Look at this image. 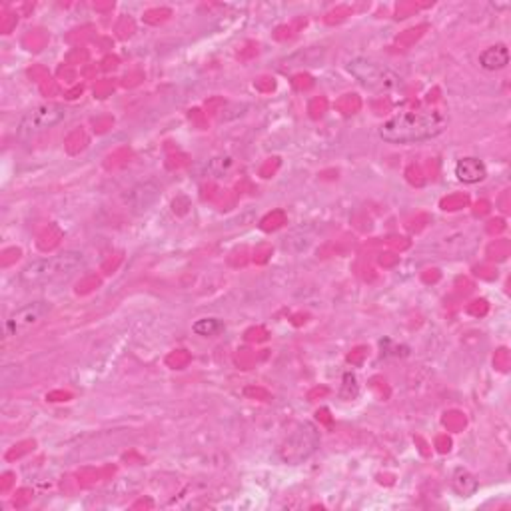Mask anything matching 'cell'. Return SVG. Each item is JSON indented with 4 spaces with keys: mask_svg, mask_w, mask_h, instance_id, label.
I'll return each instance as SVG.
<instances>
[{
    "mask_svg": "<svg viewBox=\"0 0 511 511\" xmlns=\"http://www.w3.org/2000/svg\"><path fill=\"white\" fill-rule=\"evenodd\" d=\"M447 116L440 111L401 112L388 118L378 128V134L388 144H414L432 140L447 128Z\"/></svg>",
    "mask_w": 511,
    "mask_h": 511,
    "instance_id": "cell-1",
    "label": "cell"
},
{
    "mask_svg": "<svg viewBox=\"0 0 511 511\" xmlns=\"http://www.w3.org/2000/svg\"><path fill=\"white\" fill-rule=\"evenodd\" d=\"M86 266V256L85 252L78 250H67L54 256H47V258L32 260L26 264L21 270V280L22 286H44L52 284V282L67 280L70 276H75L76 272Z\"/></svg>",
    "mask_w": 511,
    "mask_h": 511,
    "instance_id": "cell-2",
    "label": "cell"
},
{
    "mask_svg": "<svg viewBox=\"0 0 511 511\" xmlns=\"http://www.w3.org/2000/svg\"><path fill=\"white\" fill-rule=\"evenodd\" d=\"M319 447V432L312 422L298 424L280 445V460L290 465H298L314 455Z\"/></svg>",
    "mask_w": 511,
    "mask_h": 511,
    "instance_id": "cell-3",
    "label": "cell"
},
{
    "mask_svg": "<svg viewBox=\"0 0 511 511\" xmlns=\"http://www.w3.org/2000/svg\"><path fill=\"white\" fill-rule=\"evenodd\" d=\"M348 72L360 85L372 90H391L399 86V76L394 70H390L388 67H383V64L370 58H352L348 62Z\"/></svg>",
    "mask_w": 511,
    "mask_h": 511,
    "instance_id": "cell-4",
    "label": "cell"
},
{
    "mask_svg": "<svg viewBox=\"0 0 511 511\" xmlns=\"http://www.w3.org/2000/svg\"><path fill=\"white\" fill-rule=\"evenodd\" d=\"M64 118H67L64 106L54 104V103L40 104L21 118V122H18L16 126V134H18V139H24V140L34 139V136H39L42 132L50 130V128L58 126Z\"/></svg>",
    "mask_w": 511,
    "mask_h": 511,
    "instance_id": "cell-5",
    "label": "cell"
},
{
    "mask_svg": "<svg viewBox=\"0 0 511 511\" xmlns=\"http://www.w3.org/2000/svg\"><path fill=\"white\" fill-rule=\"evenodd\" d=\"M50 312H52V304L49 300H36V302L18 308L16 312H13L11 318L6 319V334L18 336L29 332L31 327L39 326Z\"/></svg>",
    "mask_w": 511,
    "mask_h": 511,
    "instance_id": "cell-6",
    "label": "cell"
},
{
    "mask_svg": "<svg viewBox=\"0 0 511 511\" xmlns=\"http://www.w3.org/2000/svg\"><path fill=\"white\" fill-rule=\"evenodd\" d=\"M160 198V186L154 180H144L134 184L124 194V204L134 214H142L146 210H150L157 200Z\"/></svg>",
    "mask_w": 511,
    "mask_h": 511,
    "instance_id": "cell-7",
    "label": "cell"
},
{
    "mask_svg": "<svg viewBox=\"0 0 511 511\" xmlns=\"http://www.w3.org/2000/svg\"><path fill=\"white\" fill-rule=\"evenodd\" d=\"M453 175L460 182H463V184H478V182L488 176V168L480 158L470 157L458 160L453 168Z\"/></svg>",
    "mask_w": 511,
    "mask_h": 511,
    "instance_id": "cell-8",
    "label": "cell"
},
{
    "mask_svg": "<svg viewBox=\"0 0 511 511\" xmlns=\"http://www.w3.org/2000/svg\"><path fill=\"white\" fill-rule=\"evenodd\" d=\"M509 64V49L506 44H496V47H489L480 54V67L483 70L496 72L504 70Z\"/></svg>",
    "mask_w": 511,
    "mask_h": 511,
    "instance_id": "cell-9",
    "label": "cell"
},
{
    "mask_svg": "<svg viewBox=\"0 0 511 511\" xmlns=\"http://www.w3.org/2000/svg\"><path fill=\"white\" fill-rule=\"evenodd\" d=\"M452 488L458 491L460 496L463 498H470L476 494V491L480 489V483L478 480L471 476V473L468 470H463V468H458V470H453V476H452Z\"/></svg>",
    "mask_w": 511,
    "mask_h": 511,
    "instance_id": "cell-10",
    "label": "cell"
},
{
    "mask_svg": "<svg viewBox=\"0 0 511 511\" xmlns=\"http://www.w3.org/2000/svg\"><path fill=\"white\" fill-rule=\"evenodd\" d=\"M192 330H194V334H198V336L212 337V336L220 334L224 330V324L216 318H204V319H198V322H194Z\"/></svg>",
    "mask_w": 511,
    "mask_h": 511,
    "instance_id": "cell-11",
    "label": "cell"
}]
</instances>
